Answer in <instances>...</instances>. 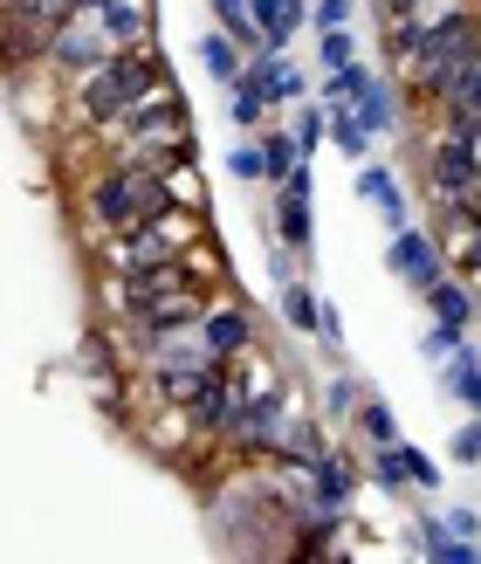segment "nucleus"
I'll return each mask as SVG.
<instances>
[{
    "instance_id": "1",
    "label": "nucleus",
    "mask_w": 481,
    "mask_h": 564,
    "mask_svg": "<svg viewBox=\"0 0 481 564\" xmlns=\"http://www.w3.org/2000/svg\"><path fill=\"white\" fill-rule=\"evenodd\" d=\"M152 90H165L158 63H152L145 48H118L90 76H76V110H83V124H124V110L145 104Z\"/></svg>"
},
{
    "instance_id": "2",
    "label": "nucleus",
    "mask_w": 481,
    "mask_h": 564,
    "mask_svg": "<svg viewBox=\"0 0 481 564\" xmlns=\"http://www.w3.org/2000/svg\"><path fill=\"white\" fill-rule=\"evenodd\" d=\"M474 63H481V21L474 14H440V21H427V48H419V63H413V83L427 97H447Z\"/></svg>"
},
{
    "instance_id": "3",
    "label": "nucleus",
    "mask_w": 481,
    "mask_h": 564,
    "mask_svg": "<svg viewBox=\"0 0 481 564\" xmlns=\"http://www.w3.org/2000/svg\"><path fill=\"white\" fill-rule=\"evenodd\" d=\"M220 434H228L234 447H248V455H282V441H289V413H282L275 392H241V406H234V420Z\"/></svg>"
},
{
    "instance_id": "4",
    "label": "nucleus",
    "mask_w": 481,
    "mask_h": 564,
    "mask_svg": "<svg viewBox=\"0 0 481 564\" xmlns=\"http://www.w3.org/2000/svg\"><path fill=\"white\" fill-rule=\"evenodd\" d=\"M110 55H118V48H110V35H103V21H97V14H69V21L48 35V63H55V69L90 76L97 63H110Z\"/></svg>"
},
{
    "instance_id": "5",
    "label": "nucleus",
    "mask_w": 481,
    "mask_h": 564,
    "mask_svg": "<svg viewBox=\"0 0 481 564\" xmlns=\"http://www.w3.org/2000/svg\"><path fill=\"white\" fill-rule=\"evenodd\" d=\"M385 262H392V275H400V282H413V290L427 296L434 282H440V241L419 235V228H400V235H392V248H385Z\"/></svg>"
},
{
    "instance_id": "6",
    "label": "nucleus",
    "mask_w": 481,
    "mask_h": 564,
    "mask_svg": "<svg viewBox=\"0 0 481 564\" xmlns=\"http://www.w3.org/2000/svg\"><path fill=\"white\" fill-rule=\"evenodd\" d=\"M248 90H262L269 104H296L303 97V69L289 63V55H282V48H262V55H254V63H248Z\"/></svg>"
},
{
    "instance_id": "7",
    "label": "nucleus",
    "mask_w": 481,
    "mask_h": 564,
    "mask_svg": "<svg viewBox=\"0 0 481 564\" xmlns=\"http://www.w3.org/2000/svg\"><path fill=\"white\" fill-rule=\"evenodd\" d=\"M309 489H317V510H345L351 489H358V468H351L345 455H330V447H324V455L309 462Z\"/></svg>"
},
{
    "instance_id": "8",
    "label": "nucleus",
    "mask_w": 481,
    "mask_h": 564,
    "mask_svg": "<svg viewBox=\"0 0 481 564\" xmlns=\"http://www.w3.org/2000/svg\"><path fill=\"white\" fill-rule=\"evenodd\" d=\"M358 200H372L392 228H406V193H400V180H392L385 165H358Z\"/></svg>"
},
{
    "instance_id": "9",
    "label": "nucleus",
    "mask_w": 481,
    "mask_h": 564,
    "mask_svg": "<svg viewBox=\"0 0 481 564\" xmlns=\"http://www.w3.org/2000/svg\"><path fill=\"white\" fill-rule=\"evenodd\" d=\"M200 330H207V345H214L220 358H241V351H248V337H254V330H248V317H241L234 303H214L207 317H200Z\"/></svg>"
},
{
    "instance_id": "10",
    "label": "nucleus",
    "mask_w": 481,
    "mask_h": 564,
    "mask_svg": "<svg viewBox=\"0 0 481 564\" xmlns=\"http://www.w3.org/2000/svg\"><path fill=\"white\" fill-rule=\"evenodd\" d=\"M275 235H282V248H296V256L317 241V235H309V193H296V186L275 193Z\"/></svg>"
},
{
    "instance_id": "11",
    "label": "nucleus",
    "mask_w": 481,
    "mask_h": 564,
    "mask_svg": "<svg viewBox=\"0 0 481 564\" xmlns=\"http://www.w3.org/2000/svg\"><path fill=\"white\" fill-rule=\"evenodd\" d=\"M262 21V48H289V35L303 28V0H248Z\"/></svg>"
},
{
    "instance_id": "12",
    "label": "nucleus",
    "mask_w": 481,
    "mask_h": 564,
    "mask_svg": "<svg viewBox=\"0 0 481 564\" xmlns=\"http://www.w3.org/2000/svg\"><path fill=\"white\" fill-rule=\"evenodd\" d=\"M324 110H330V145H337V152H345V159H364V152H372L379 131L358 118V104H324Z\"/></svg>"
},
{
    "instance_id": "13",
    "label": "nucleus",
    "mask_w": 481,
    "mask_h": 564,
    "mask_svg": "<svg viewBox=\"0 0 481 564\" xmlns=\"http://www.w3.org/2000/svg\"><path fill=\"white\" fill-rule=\"evenodd\" d=\"M97 21H103L110 48H138V42H145V8H138V0H110V8H97Z\"/></svg>"
},
{
    "instance_id": "14",
    "label": "nucleus",
    "mask_w": 481,
    "mask_h": 564,
    "mask_svg": "<svg viewBox=\"0 0 481 564\" xmlns=\"http://www.w3.org/2000/svg\"><path fill=\"white\" fill-rule=\"evenodd\" d=\"M200 63H207V76H214V83H241V76H248V63H241V42L228 35V28L200 42Z\"/></svg>"
},
{
    "instance_id": "15",
    "label": "nucleus",
    "mask_w": 481,
    "mask_h": 564,
    "mask_svg": "<svg viewBox=\"0 0 481 564\" xmlns=\"http://www.w3.org/2000/svg\"><path fill=\"white\" fill-rule=\"evenodd\" d=\"M447 392H455V400L468 406V413H481V358L461 345L455 358H447Z\"/></svg>"
},
{
    "instance_id": "16",
    "label": "nucleus",
    "mask_w": 481,
    "mask_h": 564,
    "mask_svg": "<svg viewBox=\"0 0 481 564\" xmlns=\"http://www.w3.org/2000/svg\"><path fill=\"white\" fill-rule=\"evenodd\" d=\"M351 104H358V118H364V124H372V131H392V124H400V104H392V90H385V83H379V76H372V83H364V90H358Z\"/></svg>"
},
{
    "instance_id": "17",
    "label": "nucleus",
    "mask_w": 481,
    "mask_h": 564,
    "mask_svg": "<svg viewBox=\"0 0 481 564\" xmlns=\"http://www.w3.org/2000/svg\"><path fill=\"white\" fill-rule=\"evenodd\" d=\"M427 303H434V317H440V324H461V330H468V317H474V296L461 290V282H447V275L427 290Z\"/></svg>"
},
{
    "instance_id": "18",
    "label": "nucleus",
    "mask_w": 481,
    "mask_h": 564,
    "mask_svg": "<svg viewBox=\"0 0 481 564\" xmlns=\"http://www.w3.org/2000/svg\"><path fill=\"white\" fill-rule=\"evenodd\" d=\"M262 159H269V180L282 186V180H289L296 165H303V152H296V131H269V138H262Z\"/></svg>"
},
{
    "instance_id": "19",
    "label": "nucleus",
    "mask_w": 481,
    "mask_h": 564,
    "mask_svg": "<svg viewBox=\"0 0 481 564\" xmlns=\"http://www.w3.org/2000/svg\"><path fill=\"white\" fill-rule=\"evenodd\" d=\"M282 317H289L296 330H317L324 324V303L303 290V282H282Z\"/></svg>"
},
{
    "instance_id": "20",
    "label": "nucleus",
    "mask_w": 481,
    "mask_h": 564,
    "mask_svg": "<svg viewBox=\"0 0 481 564\" xmlns=\"http://www.w3.org/2000/svg\"><path fill=\"white\" fill-rule=\"evenodd\" d=\"M358 434L372 441V447H385V441H400V420H392L385 400H364V406H358Z\"/></svg>"
},
{
    "instance_id": "21",
    "label": "nucleus",
    "mask_w": 481,
    "mask_h": 564,
    "mask_svg": "<svg viewBox=\"0 0 481 564\" xmlns=\"http://www.w3.org/2000/svg\"><path fill=\"white\" fill-rule=\"evenodd\" d=\"M372 475H379V489H406V482H413V468H406V441H385V447H379V462H372Z\"/></svg>"
},
{
    "instance_id": "22",
    "label": "nucleus",
    "mask_w": 481,
    "mask_h": 564,
    "mask_svg": "<svg viewBox=\"0 0 481 564\" xmlns=\"http://www.w3.org/2000/svg\"><path fill=\"white\" fill-rule=\"evenodd\" d=\"M364 83H372V69H364V63H345V69H330V76H324V104H351V97L364 90Z\"/></svg>"
},
{
    "instance_id": "23",
    "label": "nucleus",
    "mask_w": 481,
    "mask_h": 564,
    "mask_svg": "<svg viewBox=\"0 0 481 564\" xmlns=\"http://www.w3.org/2000/svg\"><path fill=\"white\" fill-rule=\"evenodd\" d=\"M317 63H324V76L345 69V63H358V48H351L345 28H317Z\"/></svg>"
},
{
    "instance_id": "24",
    "label": "nucleus",
    "mask_w": 481,
    "mask_h": 564,
    "mask_svg": "<svg viewBox=\"0 0 481 564\" xmlns=\"http://www.w3.org/2000/svg\"><path fill=\"white\" fill-rule=\"evenodd\" d=\"M324 131H330V110H317V104H303V110H296V152L309 159V152L324 145Z\"/></svg>"
},
{
    "instance_id": "25",
    "label": "nucleus",
    "mask_w": 481,
    "mask_h": 564,
    "mask_svg": "<svg viewBox=\"0 0 481 564\" xmlns=\"http://www.w3.org/2000/svg\"><path fill=\"white\" fill-rule=\"evenodd\" d=\"M440 104H447V110H468V118H481V63H474V69L455 83V90L440 97Z\"/></svg>"
},
{
    "instance_id": "26",
    "label": "nucleus",
    "mask_w": 481,
    "mask_h": 564,
    "mask_svg": "<svg viewBox=\"0 0 481 564\" xmlns=\"http://www.w3.org/2000/svg\"><path fill=\"white\" fill-rule=\"evenodd\" d=\"M228 173H234V180H269L262 145H234V152H228Z\"/></svg>"
},
{
    "instance_id": "27",
    "label": "nucleus",
    "mask_w": 481,
    "mask_h": 564,
    "mask_svg": "<svg viewBox=\"0 0 481 564\" xmlns=\"http://www.w3.org/2000/svg\"><path fill=\"white\" fill-rule=\"evenodd\" d=\"M269 118V97L248 90V83H234V124H262Z\"/></svg>"
},
{
    "instance_id": "28",
    "label": "nucleus",
    "mask_w": 481,
    "mask_h": 564,
    "mask_svg": "<svg viewBox=\"0 0 481 564\" xmlns=\"http://www.w3.org/2000/svg\"><path fill=\"white\" fill-rule=\"evenodd\" d=\"M419 351H427V358H455L461 351V324H440L434 317V330H427V345H419Z\"/></svg>"
},
{
    "instance_id": "29",
    "label": "nucleus",
    "mask_w": 481,
    "mask_h": 564,
    "mask_svg": "<svg viewBox=\"0 0 481 564\" xmlns=\"http://www.w3.org/2000/svg\"><path fill=\"white\" fill-rule=\"evenodd\" d=\"M364 400H358V379H330L324 386V413H358Z\"/></svg>"
},
{
    "instance_id": "30",
    "label": "nucleus",
    "mask_w": 481,
    "mask_h": 564,
    "mask_svg": "<svg viewBox=\"0 0 481 564\" xmlns=\"http://www.w3.org/2000/svg\"><path fill=\"white\" fill-rule=\"evenodd\" d=\"M447 455H455V462H468V468L481 462V413H474V420H468V427L455 434V447H447Z\"/></svg>"
},
{
    "instance_id": "31",
    "label": "nucleus",
    "mask_w": 481,
    "mask_h": 564,
    "mask_svg": "<svg viewBox=\"0 0 481 564\" xmlns=\"http://www.w3.org/2000/svg\"><path fill=\"white\" fill-rule=\"evenodd\" d=\"M406 468H413V489H440V462H434V455L406 447Z\"/></svg>"
},
{
    "instance_id": "32",
    "label": "nucleus",
    "mask_w": 481,
    "mask_h": 564,
    "mask_svg": "<svg viewBox=\"0 0 481 564\" xmlns=\"http://www.w3.org/2000/svg\"><path fill=\"white\" fill-rule=\"evenodd\" d=\"M351 14H358V0H317V28H351Z\"/></svg>"
},
{
    "instance_id": "33",
    "label": "nucleus",
    "mask_w": 481,
    "mask_h": 564,
    "mask_svg": "<svg viewBox=\"0 0 481 564\" xmlns=\"http://www.w3.org/2000/svg\"><path fill=\"white\" fill-rule=\"evenodd\" d=\"M447 530L455 538H481V510H447Z\"/></svg>"
},
{
    "instance_id": "34",
    "label": "nucleus",
    "mask_w": 481,
    "mask_h": 564,
    "mask_svg": "<svg viewBox=\"0 0 481 564\" xmlns=\"http://www.w3.org/2000/svg\"><path fill=\"white\" fill-rule=\"evenodd\" d=\"M317 337H324V345H345V317H337L330 303H324V324H317Z\"/></svg>"
},
{
    "instance_id": "35",
    "label": "nucleus",
    "mask_w": 481,
    "mask_h": 564,
    "mask_svg": "<svg viewBox=\"0 0 481 564\" xmlns=\"http://www.w3.org/2000/svg\"><path fill=\"white\" fill-rule=\"evenodd\" d=\"M461 269H468V275H481V228H474V235H468V248H461Z\"/></svg>"
},
{
    "instance_id": "36",
    "label": "nucleus",
    "mask_w": 481,
    "mask_h": 564,
    "mask_svg": "<svg viewBox=\"0 0 481 564\" xmlns=\"http://www.w3.org/2000/svg\"><path fill=\"white\" fill-rule=\"evenodd\" d=\"M97 8H110V0H69V14H97Z\"/></svg>"
}]
</instances>
